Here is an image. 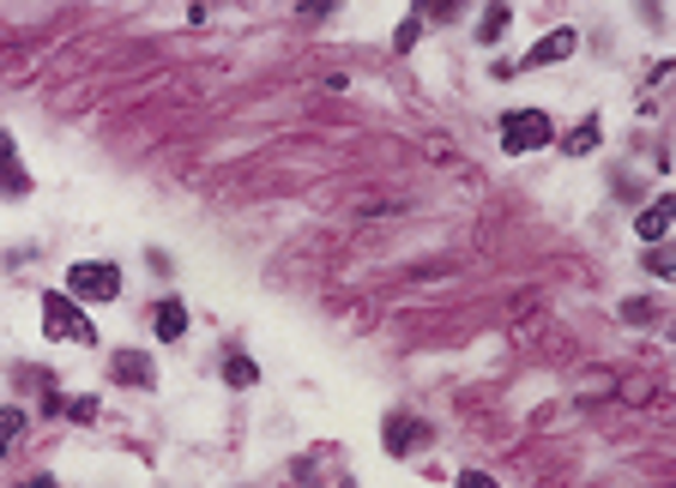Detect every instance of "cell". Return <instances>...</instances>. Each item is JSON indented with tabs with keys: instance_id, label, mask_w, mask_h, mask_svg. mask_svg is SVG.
<instances>
[{
	"instance_id": "cell-7",
	"label": "cell",
	"mask_w": 676,
	"mask_h": 488,
	"mask_svg": "<svg viewBox=\"0 0 676 488\" xmlns=\"http://www.w3.org/2000/svg\"><path fill=\"white\" fill-rule=\"evenodd\" d=\"M574 49H580V30H550L544 42H532V54L520 61V73H532V66H556V61H568Z\"/></svg>"
},
{
	"instance_id": "cell-3",
	"label": "cell",
	"mask_w": 676,
	"mask_h": 488,
	"mask_svg": "<svg viewBox=\"0 0 676 488\" xmlns=\"http://www.w3.org/2000/svg\"><path fill=\"white\" fill-rule=\"evenodd\" d=\"M550 145V115L544 109H507L502 115V151L526 157V151H544Z\"/></svg>"
},
{
	"instance_id": "cell-13",
	"label": "cell",
	"mask_w": 676,
	"mask_h": 488,
	"mask_svg": "<svg viewBox=\"0 0 676 488\" xmlns=\"http://www.w3.org/2000/svg\"><path fill=\"white\" fill-rule=\"evenodd\" d=\"M459 7H466V0H417V19H435V25H454V19H459Z\"/></svg>"
},
{
	"instance_id": "cell-15",
	"label": "cell",
	"mask_w": 676,
	"mask_h": 488,
	"mask_svg": "<svg viewBox=\"0 0 676 488\" xmlns=\"http://www.w3.org/2000/svg\"><path fill=\"white\" fill-rule=\"evenodd\" d=\"M224 380H230L236 392H242V386H254V380H261V368H254L248 356H230V362H224Z\"/></svg>"
},
{
	"instance_id": "cell-5",
	"label": "cell",
	"mask_w": 676,
	"mask_h": 488,
	"mask_svg": "<svg viewBox=\"0 0 676 488\" xmlns=\"http://www.w3.org/2000/svg\"><path fill=\"white\" fill-rule=\"evenodd\" d=\"M109 380L116 386H157V362L145 356V350H116V356H109Z\"/></svg>"
},
{
	"instance_id": "cell-14",
	"label": "cell",
	"mask_w": 676,
	"mask_h": 488,
	"mask_svg": "<svg viewBox=\"0 0 676 488\" xmlns=\"http://www.w3.org/2000/svg\"><path fill=\"white\" fill-rule=\"evenodd\" d=\"M19 435H25V411H0V459L19 447Z\"/></svg>"
},
{
	"instance_id": "cell-18",
	"label": "cell",
	"mask_w": 676,
	"mask_h": 488,
	"mask_svg": "<svg viewBox=\"0 0 676 488\" xmlns=\"http://www.w3.org/2000/svg\"><path fill=\"white\" fill-rule=\"evenodd\" d=\"M73 423H97V399H79L73 404Z\"/></svg>"
},
{
	"instance_id": "cell-9",
	"label": "cell",
	"mask_w": 676,
	"mask_h": 488,
	"mask_svg": "<svg viewBox=\"0 0 676 488\" xmlns=\"http://www.w3.org/2000/svg\"><path fill=\"white\" fill-rule=\"evenodd\" d=\"M152 332L164 338V344H176V338L188 332V308H182V302H176V296H164V302H157V308H152Z\"/></svg>"
},
{
	"instance_id": "cell-8",
	"label": "cell",
	"mask_w": 676,
	"mask_h": 488,
	"mask_svg": "<svg viewBox=\"0 0 676 488\" xmlns=\"http://www.w3.org/2000/svg\"><path fill=\"white\" fill-rule=\"evenodd\" d=\"M0 193H7V199H25L31 193V181H25V169H19V151H13L7 133H0Z\"/></svg>"
},
{
	"instance_id": "cell-16",
	"label": "cell",
	"mask_w": 676,
	"mask_h": 488,
	"mask_svg": "<svg viewBox=\"0 0 676 488\" xmlns=\"http://www.w3.org/2000/svg\"><path fill=\"white\" fill-rule=\"evenodd\" d=\"M417 37H423V19H405V25H399V37H393V49H417Z\"/></svg>"
},
{
	"instance_id": "cell-11",
	"label": "cell",
	"mask_w": 676,
	"mask_h": 488,
	"mask_svg": "<svg viewBox=\"0 0 676 488\" xmlns=\"http://www.w3.org/2000/svg\"><path fill=\"white\" fill-rule=\"evenodd\" d=\"M599 139H604V127H599V115H592V121H580V127L562 139V151H568V157H586V151H599Z\"/></svg>"
},
{
	"instance_id": "cell-10",
	"label": "cell",
	"mask_w": 676,
	"mask_h": 488,
	"mask_svg": "<svg viewBox=\"0 0 676 488\" xmlns=\"http://www.w3.org/2000/svg\"><path fill=\"white\" fill-rule=\"evenodd\" d=\"M640 266H647L652 278L676 283V242H647V254H640Z\"/></svg>"
},
{
	"instance_id": "cell-17",
	"label": "cell",
	"mask_w": 676,
	"mask_h": 488,
	"mask_svg": "<svg viewBox=\"0 0 676 488\" xmlns=\"http://www.w3.org/2000/svg\"><path fill=\"white\" fill-rule=\"evenodd\" d=\"M459 488H502V483H495V476H483V471H466V476H459Z\"/></svg>"
},
{
	"instance_id": "cell-6",
	"label": "cell",
	"mask_w": 676,
	"mask_h": 488,
	"mask_svg": "<svg viewBox=\"0 0 676 488\" xmlns=\"http://www.w3.org/2000/svg\"><path fill=\"white\" fill-rule=\"evenodd\" d=\"M671 230H676V193H659V199L635 218V235L640 242H664Z\"/></svg>"
},
{
	"instance_id": "cell-12",
	"label": "cell",
	"mask_w": 676,
	"mask_h": 488,
	"mask_svg": "<svg viewBox=\"0 0 676 488\" xmlns=\"http://www.w3.org/2000/svg\"><path fill=\"white\" fill-rule=\"evenodd\" d=\"M507 19H514V13H507V0H490V13L478 19V42H502Z\"/></svg>"
},
{
	"instance_id": "cell-1",
	"label": "cell",
	"mask_w": 676,
	"mask_h": 488,
	"mask_svg": "<svg viewBox=\"0 0 676 488\" xmlns=\"http://www.w3.org/2000/svg\"><path fill=\"white\" fill-rule=\"evenodd\" d=\"M43 332L55 344H97V326L79 314L73 296H43Z\"/></svg>"
},
{
	"instance_id": "cell-20",
	"label": "cell",
	"mask_w": 676,
	"mask_h": 488,
	"mask_svg": "<svg viewBox=\"0 0 676 488\" xmlns=\"http://www.w3.org/2000/svg\"><path fill=\"white\" fill-rule=\"evenodd\" d=\"M19 488H55V483H49V476H31V483H19Z\"/></svg>"
},
{
	"instance_id": "cell-19",
	"label": "cell",
	"mask_w": 676,
	"mask_h": 488,
	"mask_svg": "<svg viewBox=\"0 0 676 488\" xmlns=\"http://www.w3.org/2000/svg\"><path fill=\"white\" fill-rule=\"evenodd\" d=\"M333 7H338V0H309L302 13H309V19H326V13H333Z\"/></svg>"
},
{
	"instance_id": "cell-2",
	"label": "cell",
	"mask_w": 676,
	"mask_h": 488,
	"mask_svg": "<svg viewBox=\"0 0 676 488\" xmlns=\"http://www.w3.org/2000/svg\"><path fill=\"white\" fill-rule=\"evenodd\" d=\"M67 296L73 302H116L121 296V271L109 266V259H79V266L67 271Z\"/></svg>"
},
{
	"instance_id": "cell-4",
	"label": "cell",
	"mask_w": 676,
	"mask_h": 488,
	"mask_svg": "<svg viewBox=\"0 0 676 488\" xmlns=\"http://www.w3.org/2000/svg\"><path fill=\"white\" fill-rule=\"evenodd\" d=\"M423 440H435L423 416H405V411H399V416H387V423H381V447H387L393 459H405V452H417Z\"/></svg>"
}]
</instances>
